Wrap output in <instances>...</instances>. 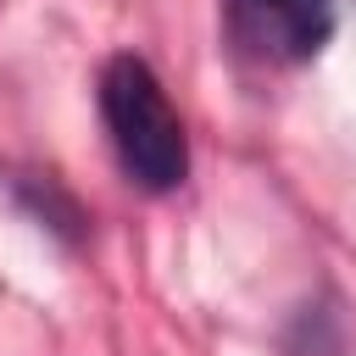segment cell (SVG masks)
Instances as JSON below:
<instances>
[{"label":"cell","mask_w":356,"mask_h":356,"mask_svg":"<svg viewBox=\"0 0 356 356\" xmlns=\"http://www.w3.org/2000/svg\"><path fill=\"white\" fill-rule=\"evenodd\" d=\"M100 117H106V134H111V150L128 184L167 195L189 178V134L161 78L150 72V61L122 50L100 67Z\"/></svg>","instance_id":"6da1fadb"},{"label":"cell","mask_w":356,"mask_h":356,"mask_svg":"<svg viewBox=\"0 0 356 356\" xmlns=\"http://www.w3.org/2000/svg\"><path fill=\"white\" fill-rule=\"evenodd\" d=\"M228 33L256 61H312L334 33V0H222Z\"/></svg>","instance_id":"7a4b0ae2"}]
</instances>
